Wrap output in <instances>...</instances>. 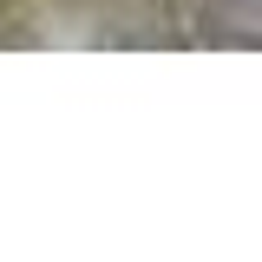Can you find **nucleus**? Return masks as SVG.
<instances>
[{
    "instance_id": "1",
    "label": "nucleus",
    "mask_w": 262,
    "mask_h": 262,
    "mask_svg": "<svg viewBox=\"0 0 262 262\" xmlns=\"http://www.w3.org/2000/svg\"><path fill=\"white\" fill-rule=\"evenodd\" d=\"M210 33L229 46H262V0H210Z\"/></svg>"
}]
</instances>
